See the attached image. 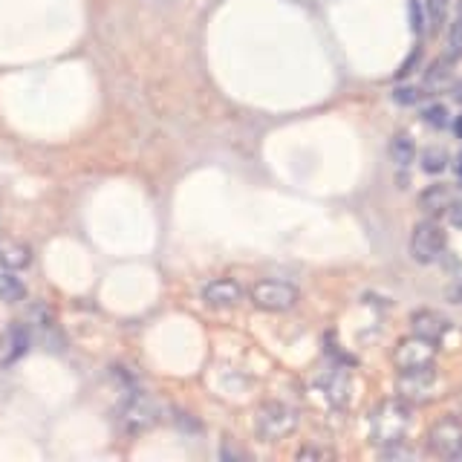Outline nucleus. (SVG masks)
I'll return each instance as SVG.
<instances>
[{"instance_id":"1","label":"nucleus","mask_w":462,"mask_h":462,"mask_svg":"<svg viewBox=\"0 0 462 462\" xmlns=\"http://www.w3.org/2000/svg\"><path fill=\"white\" fill-rule=\"evenodd\" d=\"M408 428H411V408L404 404V399H384L382 404H375L367 419L370 439L375 445H399L408 437Z\"/></svg>"},{"instance_id":"2","label":"nucleus","mask_w":462,"mask_h":462,"mask_svg":"<svg viewBox=\"0 0 462 462\" xmlns=\"http://www.w3.org/2000/svg\"><path fill=\"white\" fill-rule=\"evenodd\" d=\"M295 428H298V413L292 408H286L283 402H266L254 413V430L266 442H278L289 437Z\"/></svg>"},{"instance_id":"3","label":"nucleus","mask_w":462,"mask_h":462,"mask_svg":"<svg viewBox=\"0 0 462 462\" xmlns=\"http://www.w3.org/2000/svg\"><path fill=\"white\" fill-rule=\"evenodd\" d=\"M252 303L263 312H289L298 303V289L283 281H260L252 286Z\"/></svg>"},{"instance_id":"4","label":"nucleus","mask_w":462,"mask_h":462,"mask_svg":"<svg viewBox=\"0 0 462 462\" xmlns=\"http://www.w3.org/2000/svg\"><path fill=\"white\" fill-rule=\"evenodd\" d=\"M442 252H445V231L439 228V223L433 220L419 223L411 237V254L416 263H433V260H439Z\"/></svg>"},{"instance_id":"5","label":"nucleus","mask_w":462,"mask_h":462,"mask_svg":"<svg viewBox=\"0 0 462 462\" xmlns=\"http://www.w3.org/2000/svg\"><path fill=\"white\" fill-rule=\"evenodd\" d=\"M433 361H437V346L428 338H419V336H411V338H402L393 350V365L402 370H419V367H430Z\"/></svg>"},{"instance_id":"6","label":"nucleus","mask_w":462,"mask_h":462,"mask_svg":"<svg viewBox=\"0 0 462 462\" xmlns=\"http://www.w3.org/2000/svg\"><path fill=\"white\" fill-rule=\"evenodd\" d=\"M428 445L437 457L457 459L462 454V422L454 416H445L439 422H433L428 433Z\"/></svg>"},{"instance_id":"7","label":"nucleus","mask_w":462,"mask_h":462,"mask_svg":"<svg viewBox=\"0 0 462 462\" xmlns=\"http://www.w3.org/2000/svg\"><path fill=\"white\" fill-rule=\"evenodd\" d=\"M433 387H437V373H433V365L430 367H419V370H402L399 375V399L404 402H425L430 399Z\"/></svg>"},{"instance_id":"8","label":"nucleus","mask_w":462,"mask_h":462,"mask_svg":"<svg viewBox=\"0 0 462 462\" xmlns=\"http://www.w3.org/2000/svg\"><path fill=\"white\" fill-rule=\"evenodd\" d=\"M202 300L214 310H231L243 300V289H240V283L228 281V278H217L202 286Z\"/></svg>"},{"instance_id":"9","label":"nucleus","mask_w":462,"mask_h":462,"mask_svg":"<svg viewBox=\"0 0 462 462\" xmlns=\"http://www.w3.org/2000/svg\"><path fill=\"white\" fill-rule=\"evenodd\" d=\"M411 329H413V336L437 344L445 332L451 329V321H448V318L437 310H419L411 315Z\"/></svg>"},{"instance_id":"10","label":"nucleus","mask_w":462,"mask_h":462,"mask_svg":"<svg viewBox=\"0 0 462 462\" xmlns=\"http://www.w3.org/2000/svg\"><path fill=\"white\" fill-rule=\"evenodd\" d=\"M29 263H32V249H29L26 243L12 240V237L0 240V269L18 272V269H26Z\"/></svg>"},{"instance_id":"11","label":"nucleus","mask_w":462,"mask_h":462,"mask_svg":"<svg viewBox=\"0 0 462 462\" xmlns=\"http://www.w3.org/2000/svg\"><path fill=\"white\" fill-rule=\"evenodd\" d=\"M451 202H454L451 191H448L445 185H430L428 191L419 197V206H422V211H428V214H442Z\"/></svg>"},{"instance_id":"12","label":"nucleus","mask_w":462,"mask_h":462,"mask_svg":"<svg viewBox=\"0 0 462 462\" xmlns=\"http://www.w3.org/2000/svg\"><path fill=\"white\" fill-rule=\"evenodd\" d=\"M448 84H451V58L433 61L430 69L425 72V90L428 93H437V90H445Z\"/></svg>"},{"instance_id":"13","label":"nucleus","mask_w":462,"mask_h":462,"mask_svg":"<svg viewBox=\"0 0 462 462\" xmlns=\"http://www.w3.org/2000/svg\"><path fill=\"white\" fill-rule=\"evenodd\" d=\"M416 156V148H413V139L408 134H396L390 139V159H393L396 165H411Z\"/></svg>"},{"instance_id":"14","label":"nucleus","mask_w":462,"mask_h":462,"mask_svg":"<svg viewBox=\"0 0 462 462\" xmlns=\"http://www.w3.org/2000/svg\"><path fill=\"white\" fill-rule=\"evenodd\" d=\"M321 384H324V393H327L329 404H344V402H346V390H350V379H346L344 373H329Z\"/></svg>"},{"instance_id":"15","label":"nucleus","mask_w":462,"mask_h":462,"mask_svg":"<svg viewBox=\"0 0 462 462\" xmlns=\"http://www.w3.org/2000/svg\"><path fill=\"white\" fill-rule=\"evenodd\" d=\"M448 58H451V61L462 58V4L457 9V18H454L451 29H448Z\"/></svg>"},{"instance_id":"16","label":"nucleus","mask_w":462,"mask_h":462,"mask_svg":"<svg viewBox=\"0 0 462 462\" xmlns=\"http://www.w3.org/2000/svg\"><path fill=\"white\" fill-rule=\"evenodd\" d=\"M0 298L9 300V303L23 298V286H21V281H18V278H12L9 269L0 272Z\"/></svg>"},{"instance_id":"17","label":"nucleus","mask_w":462,"mask_h":462,"mask_svg":"<svg viewBox=\"0 0 462 462\" xmlns=\"http://www.w3.org/2000/svg\"><path fill=\"white\" fill-rule=\"evenodd\" d=\"M445 165H448V153H445V151H439V148H428V151L422 153V171H428V173H439V171H445Z\"/></svg>"},{"instance_id":"18","label":"nucleus","mask_w":462,"mask_h":462,"mask_svg":"<svg viewBox=\"0 0 462 462\" xmlns=\"http://www.w3.org/2000/svg\"><path fill=\"white\" fill-rule=\"evenodd\" d=\"M422 119L430 125V127H445L448 125V110L442 105H430L425 113H422Z\"/></svg>"},{"instance_id":"19","label":"nucleus","mask_w":462,"mask_h":462,"mask_svg":"<svg viewBox=\"0 0 462 462\" xmlns=\"http://www.w3.org/2000/svg\"><path fill=\"white\" fill-rule=\"evenodd\" d=\"M445 12H448V0H428V18L433 26H439L445 21Z\"/></svg>"},{"instance_id":"20","label":"nucleus","mask_w":462,"mask_h":462,"mask_svg":"<svg viewBox=\"0 0 462 462\" xmlns=\"http://www.w3.org/2000/svg\"><path fill=\"white\" fill-rule=\"evenodd\" d=\"M419 96H425V93H419L416 87H399V90L393 93V98L399 101V105H413V101H419Z\"/></svg>"},{"instance_id":"21","label":"nucleus","mask_w":462,"mask_h":462,"mask_svg":"<svg viewBox=\"0 0 462 462\" xmlns=\"http://www.w3.org/2000/svg\"><path fill=\"white\" fill-rule=\"evenodd\" d=\"M445 211H448V220H451L454 226H462V202H451Z\"/></svg>"},{"instance_id":"22","label":"nucleus","mask_w":462,"mask_h":462,"mask_svg":"<svg viewBox=\"0 0 462 462\" xmlns=\"http://www.w3.org/2000/svg\"><path fill=\"white\" fill-rule=\"evenodd\" d=\"M310 457H318V459H329L332 454H329V451H312V448H303V451H298V459H310Z\"/></svg>"},{"instance_id":"23","label":"nucleus","mask_w":462,"mask_h":462,"mask_svg":"<svg viewBox=\"0 0 462 462\" xmlns=\"http://www.w3.org/2000/svg\"><path fill=\"white\" fill-rule=\"evenodd\" d=\"M454 98L459 101V105H462V81L457 84V90H454Z\"/></svg>"},{"instance_id":"24","label":"nucleus","mask_w":462,"mask_h":462,"mask_svg":"<svg viewBox=\"0 0 462 462\" xmlns=\"http://www.w3.org/2000/svg\"><path fill=\"white\" fill-rule=\"evenodd\" d=\"M454 127H457V134L462 136V116H459V119H457V125H454Z\"/></svg>"},{"instance_id":"25","label":"nucleus","mask_w":462,"mask_h":462,"mask_svg":"<svg viewBox=\"0 0 462 462\" xmlns=\"http://www.w3.org/2000/svg\"><path fill=\"white\" fill-rule=\"evenodd\" d=\"M454 298H457V303H462V286H459L457 292H454Z\"/></svg>"},{"instance_id":"26","label":"nucleus","mask_w":462,"mask_h":462,"mask_svg":"<svg viewBox=\"0 0 462 462\" xmlns=\"http://www.w3.org/2000/svg\"><path fill=\"white\" fill-rule=\"evenodd\" d=\"M459 171H462V153H459Z\"/></svg>"},{"instance_id":"27","label":"nucleus","mask_w":462,"mask_h":462,"mask_svg":"<svg viewBox=\"0 0 462 462\" xmlns=\"http://www.w3.org/2000/svg\"><path fill=\"white\" fill-rule=\"evenodd\" d=\"M459 177H462V171H459Z\"/></svg>"}]
</instances>
